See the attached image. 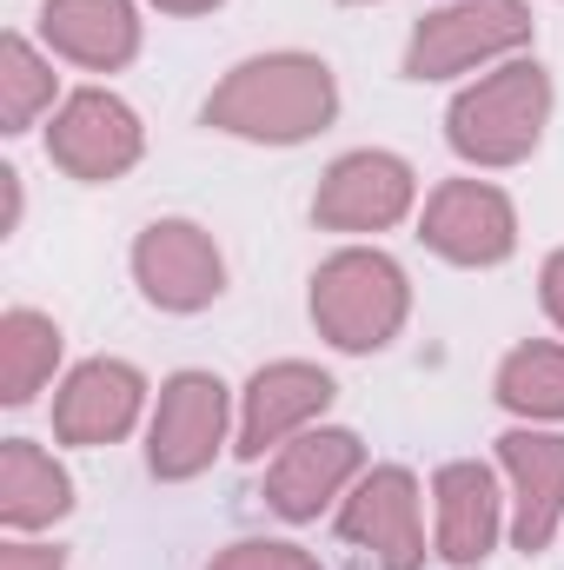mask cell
<instances>
[{
  "instance_id": "17",
  "label": "cell",
  "mask_w": 564,
  "mask_h": 570,
  "mask_svg": "<svg viewBox=\"0 0 564 570\" xmlns=\"http://www.w3.org/2000/svg\"><path fill=\"white\" fill-rule=\"evenodd\" d=\"M67 504H74L67 471H60L40 444L7 438V451H0V518H7L13 531H33V524H54Z\"/></svg>"
},
{
  "instance_id": "7",
  "label": "cell",
  "mask_w": 564,
  "mask_h": 570,
  "mask_svg": "<svg viewBox=\"0 0 564 570\" xmlns=\"http://www.w3.org/2000/svg\"><path fill=\"white\" fill-rule=\"evenodd\" d=\"M134 273H140L146 298L166 305V312H193V305L220 298V279H226L213 239H206L200 226H186V219L146 226V239L134 246Z\"/></svg>"
},
{
  "instance_id": "10",
  "label": "cell",
  "mask_w": 564,
  "mask_h": 570,
  "mask_svg": "<svg viewBox=\"0 0 564 570\" xmlns=\"http://www.w3.org/2000/svg\"><path fill=\"white\" fill-rule=\"evenodd\" d=\"M140 372L134 365H120V358H94V365H80L74 379H67V392H60V405H54V431L67 438V444H107V438H120V431L140 419Z\"/></svg>"
},
{
  "instance_id": "4",
  "label": "cell",
  "mask_w": 564,
  "mask_h": 570,
  "mask_svg": "<svg viewBox=\"0 0 564 570\" xmlns=\"http://www.w3.org/2000/svg\"><path fill=\"white\" fill-rule=\"evenodd\" d=\"M525 7L518 0H451L445 13H431L412 40V73L438 80V73H458L471 60H492L505 47L525 40Z\"/></svg>"
},
{
  "instance_id": "19",
  "label": "cell",
  "mask_w": 564,
  "mask_h": 570,
  "mask_svg": "<svg viewBox=\"0 0 564 570\" xmlns=\"http://www.w3.org/2000/svg\"><path fill=\"white\" fill-rule=\"evenodd\" d=\"M498 399L532 419H564V345H525L498 372Z\"/></svg>"
},
{
  "instance_id": "6",
  "label": "cell",
  "mask_w": 564,
  "mask_h": 570,
  "mask_svg": "<svg viewBox=\"0 0 564 570\" xmlns=\"http://www.w3.org/2000/svg\"><path fill=\"white\" fill-rule=\"evenodd\" d=\"M47 153L74 173V179H114L140 159V120L127 114V100L114 94H74L47 134Z\"/></svg>"
},
{
  "instance_id": "8",
  "label": "cell",
  "mask_w": 564,
  "mask_h": 570,
  "mask_svg": "<svg viewBox=\"0 0 564 570\" xmlns=\"http://www.w3.org/2000/svg\"><path fill=\"white\" fill-rule=\"evenodd\" d=\"M425 239L458 259V266H492L512 253V206L498 186H478V179H451L431 193L425 206Z\"/></svg>"
},
{
  "instance_id": "13",
  "label": "cell",
  "mask_w": 564,
  "mask_h": 570,
  "mask_svg": "<svg viewBox=\"0 0 564 570\" xmlns=\"http://www.w3.org/2000/svg\"><path fill=\"white\" fill-rule=\"evenodd\" d=\"M325 399H332V379H325V372H312V365H273V372H260V379H253V392H246L240 451H246V458H260L266 444H280L285 431H299L312 412H325Z\"/></svg>"
},
{
  "instance_id": "3",
  "label": "cell",
  "mask_w": 564,
  "mask_h": 570,
  "mask_svg": "<svg viewBox=\"0 0 564 570\" xmlns=\"http://www.w3.org/2000/svg\"><path fill=\"white\" fill-rule=\"evenodd\" d=\"M312 318L346 352L386 345L399 332V318H406V273L386 253H339L312 279Z\"/></svg>"
},
{
  "instance_id": "5",
  "label": "cell",
  "mask_w": 564,
  "mask_h": 570,
  "mask_svg": "<svg viewBox=\"0 0 564 570\" xmlns=\"http://www.w3.org/2000/svg\"><path fill=\"white\" fill-rule=\"evenodd\" d=\"M226 431V385L206 372H179L159 392V419H153V471L159 478H193L213 464Z\"/></svg>"
},
{
  "instance_id": "2",
  "label": "cell",
  "mask_w": 564,
  "mask_h": 570,
  "mask_svg": "<svg viewBox=\"0 0 564 570\" xmlns=\"http://www.w3.org/2000/svg\"><path fill=\"white\" fill-rule=\"evenodd\" d=\"M545 107H552L545 67L518 60V67H505V73L478 80V87L451 107V146H458L465 159H485V166L525 159V153L538 146Z\"/></svg>"
},
{
  "instance_id": "21",
  "label": "cell",
  "mask_w": 564,
  "mask_h": 570,
  "mask_svg": "<svg viewBox=\"0 0 564 570\" xmlns=\"http://www.w3.org/2000/svg\"><path fill=\"white\" fill-rule=\"evenodd\" d=\"M213 570H319V564L292 544H233Z\"/></svg>"
},
{
  "instance_id": "9",
  "label": "cell",
  "mask_w": 564,
  "mask_h": 570,
  "mask_svg": "<svg viewBox=\"0 0 564 570\" xmlns=\"http://www.w3.org/2000/svg\"><path fill=\"white\" fill-rule=\"evenodd\" d=\"M406 206H412V173L392 153H352L332 166L312 213L339 233H372V226H392Z\"/></svg>"
},
{
  "instance_id": "16",
  "label": "cell",
  "mask_w": 564,
  "mask_h": 570,
  "mask_svg": "<svg viewBox=\"0 0 564 570\" xmlns=\"http://www.w3.org/2000/svg\"><path fill=\"white\" fill-rule=\"evenodd\" d=\"M498 538V484L485 464L438 471V551L451 564H478Z\"/></svg>"
},
{
  "instance_id": "23",
  "label": "cell",
  "mask_w": 564,
  "mask_h": 570,
  "mask_svg": "<svg viewBox=\"0 0 564 570\" xmlns=\"http://www.w3.org/2000/svg\"><path fill=\"white\" fill-rule=\"evenodd\" d=\"M545 305H552V318L564 325V253L545 266Z\"/></svg>"
},
{
  "instance_id": "15",
  "label": "cell",
  "mask_w": 564,
  "mask_h": 570,
  "mask_svg": "<svg viewBox=\"0 0 564 570\" xmlns=\"http://www.w3.org/2000/svg\"><path fill=\"white\" fill-rule=\"evenodd\" d=\"M505 464L518 478V544L545 551L552 531H558V511H564V438L512 431L505 438Z\"/></svg>"
},
{
  "instance_id": "11",
  "label": "cell",
  "mask_w": 564,
  "mask_h": 570,
  "mask_svg": "<svg viewBox=\"0 0 564 570\" xmlns=\"http://www.w3.org/2000/svg\"><path fill=\"white\" fill-rule=\"evenodd\" d=\"M339 531L359 538V544H372L386 558V570H419L425 531H419V491H412V478L406 471H372L359 484V498L346 504Z\"/></svg>"
},
{
  "instance_id": "18",
  "label": "cell",
  "mask_w": 564,
  "mask_h": 570,
  "mask_svg": "<svg viewBox=\"0 0 564 570\" xmlns=\"http://www.w3.org/2000/svg\"><path fill=\"white\" fill-rule=\"evenodd\" d=\"M54 358H60V332H54V318H40V312H7L0 318V399L7 405H27L33 392H40V379L54 372Z\"/></svg>"
},
{
  "instance_id": "22",
  "label": "cell",
  "mask_w": 564,
  "mask_h": 570,
  "mask_svg": "<svg viewBox=\"0 0 564 570\" xmlns=\"http://www.w3.org/2000/svg\"><path fill=\"white\" fill-rule=\"evenodd\" d=\"M0 570H60V551H47V544H7Z\"/></svg>"
},
{
  "instance_id": "14",
  "label": "cell",
  "mask_w": 564,
  "mask_h": 570,
  "mask_svg": "<svg viewBox=\"0 0 564 570\" xmlns=\"http://www.w3.org/2000/svg\"><path fill=\"white\" fill-rule=\"evenodd\" d=\"M40 27L80 67H120L140 47V27H134V7L127 0H47Z\"/></svg>"
},
{
  "instance_id": "20",
  "label": "cell",
  "mask_w": 564,
  "mask_h": 570,
  "mask_svg": "<svg viewBox=\"0 0 564 570\" xmlns=\"http://www.w3.org/2000/svg\"><path fill=\"white\" fill-rule=\"evenodd\" d=\"M47 100H54V67L20 33H7L0 40V114H7V134H27Z\"/></svg>"
},
{
  "instance_id": "1",
  "label": "cell",
  "mask_w": 564,
  "mask_h": 570,
  "mask_svg": "<svg viewBox=\"0 0 564 570\" xmlns=\"http://www.w3.org/2000/svg\"><path fill=\"white\" fill-rule=\"evenodd\" d=\"M206 120L246 140H305L312 127L332 120V73L325 60L305 53H273V60H246L213 100Z\"/></svg>"
},
{
  "instance_id": "12",
  "label": "cell",
  "mask_w": 564,
  "mask_h": 570,
  "mask_svg": "<svg viewBox=\"0 0 564 570\" xmlns=\"http://www.w3.org/2000/svg\"><path fill=\"white\" fill-rule=\"evenodd\" d=\"M352 471H359V438L352 431H305L299 444L280 451L266 498H273V511H285V518H312Z\"/></svg>"
},
{
  "instance_id": "24",
  "label": "cell",
  "mask_w": 564,
  "mask_h": 570,
  "mask_svg": "<svg viewBox=\"0 0 564 570\" xmlns=\"http://www.w3.org/2000/svg\"><path fill=\"white\" fill-rule=\"evenodd\" d=\"M166 13H200V7H213V0H159Z\"/></svg>"
}]
</instances>
